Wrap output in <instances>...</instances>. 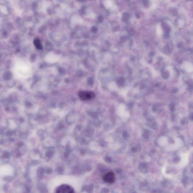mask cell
Wrapping results in <instances>:
<instances>
[{
	"label": "cell",
	"mask_w": 193,
	"mask_h": 193,
	"mask_svg": "<svg viewBox=\"0 0 193 193\" xmlns=\"http://www.w3.org/2000/svg\"><path fill=\"white\" fill-rule=\"evenodd\" d=\"M173 91L174 92H176L177 91V89L175 88V89H173Z\"/></svg>",
	"instance_id": "obj_9"
},
{
	"label": "cell",
	"mask_w": 193,
	"mask_h": 193,
	"mask_svg": "<svg viewBox=\"0 0 193 193\" xmlns=\"http://www.w3.org/2000/svg\"><path fill=\"white\" fill-rule=\"evenodd\" d=\"M34 44L35 46L37 49L41 50L42 49V46L41 45V42L40 40L38 39H35L34 41Z\"/></svg>",
	"instance_id": "obj_4"
},
{
	"label": "cell",
	"mask_w": 193,
	"mask_h": 193,
	"mask_svg": "<svg viewBox=\"0 0 193 193\" xmlns=\"http://www.w3.org/2000/svg\"><path fill=\"white\" fill-rule=\"evenodd\" d=\"M80 98L83 101L92 100L95 97V94L92 91H80L79 92Z\"/></svg>",
	"instance_id": "obj_1"
},
{
	"label": "cell",
	"mask_w": 193,
	"mask_h": 193,
	"mask_svg": "<svg viewBox=\"0 0 193 193\" xmlns=\"http://www.w3.org/2000/svg\"><path fill=\"white\" fill-rule=\"evenodd\" d=\"M186 121L185 119H183V120H182V125H185V123H186Z\"/></svg>",
	"instance_id": "obj_8"
},
{
	"label": "cell",
	"mask_w": 193,
	"mask_h": 193,
	"mask_svg": "<svg viewBox=\"0 0 193 193\" xmlns=\"http://www.w3.org/2000/svg\"><path fill=\"white\" fill-rule=\"evenodd\" d=\"M102 179L104 182L109 184L114 183L116 179L115 175L112 171H109L104 174Z\"/></svg>",
	"instance_id": "obj_2"
},
{
	"label": "cell",
	"mask_w": 193,
	"mask_h": 193,
	"mask_svg": "<svg viewBox=\"0 0 193 193\" xmlns=\"http://www.w3.org/2000/svg\"><path fill=\"white\" fill-rule=\"evenodd\" d=\"M56 192L57 193H74V190L70 185H63L57 188Z\"/></svg>",
	"instance_id": "obj_3"
},
{
	"label": "cell",
	"mask_w": 193,
	"mask_h": 193,
	"mask_svg": "<svg viewBox=\"0 0 193 193\" xmlns=\"http://www.w3.org/2000/svg\"><path fill=\"white\" fill-rule=\"evenodd\" d=\"M189 119L191 120H193V113L190 115Z\"/></svg>",
	"instance_id": "obj_7"
},
{
	"label": "cell",
	"mask_w": 193,
	"mask_h": 193,
	"mask_svg": "<svg viewBox=\"0 0 193 193\" xmlns=\"http://www.w3.org/2000/svg\"><path fill=\"white\" fill-rule=\"evenodd\" d=\"M180 160V158L179 157H176L173 159V162L174 163H177L179 162Z\"/></svg>",
	"instance_id": "obj_5"
},
{
	"label": "cell",
	"mask_w": 193,
	"mask_h": 193,
	"mask_svg": "<svg viewBox=\"0 0 193 193\" xmlns=\"http://www.w3.org/2000/svg\"><path fill=\"white\" fill-rule=\"evenodd\" d=\"M170 109L172 111H173L174 110V106L173 104H171L170 105Z\"/></svg>",
	"instance_id": "obj_6"
}]
</instances>
